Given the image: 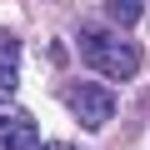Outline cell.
<instances>
[{"mask_svg":"<svg viewBox=\"0 0 150 150\" xmlns=\"http://www.w3.org/2000/svg\"><path fill=\"white\" fill-rule=\"evenodd\" d=\"M20 85V45L15 35H0V105H5Z\"/></svg>","mask_w":150,"mask_h":150,"instance_id":"4","label":"cell"},{"mask_svg":"<svg viewBox=\"0 0 150 150\" xmlns=\"http://www.w3.org/2000/svg\"><path fill=\"white\" fill-rule=\"evenodd\" d=\"M60 100L70 105V115L80 120L85 130H105V125L115 120V95H110V85H100V80H65V85H60Z\"/></svg>","mask_w":150,"mask_h":150,"instance_id":"2","label":"cell"},{"mask_svg":"<svg viewBox=\"0 0 150 150\" xmlns=\"http://www.w3.org/2000/svg\"><path fill=\"white\" fill-rule=\"evenodd\" d=\"M105 15H110L115 25H135V20L145 15V0H105Z\"/></svg>","mask_w":150,"mask_h":150,"instance_id":"5","label":"cell"},{"mask_svg":"<svg viewBox=\"0 0 150 150\" xmlns=\"http://www.w3.org/2000/svg\"><path fill=\"white\" fill-rule=\"evenodd\" d=\"M0 150H40V125L30 110H0Z\"/></svg>","mask_w":150,"mask_h":150,"instance_id":"3","label":"cell"},{"mask_svg":"<svg viewBox=\"0 0 150 150\" xmlns=\"http://www.w3.org/2000/svg\"><path fill=\"white\" fill-rule=\"evenodd\" d=\"M40 150H75V145H65V140H45Z\"/></svg>","mask_w":150,"mask_h":150,"instance_id":"6","label":"cell"},{"mask_svg":"<svg viewBox=\"0 0 150 150\" xmlns=\"http://www.w3.org/2000/svg\"><path fill=\"white\" fill-rule=\"evenodd\" d=\"M75 45H80V60L95 75H105V80H130L140 70V45H130L125 35H115L105 25H80Z\"/></svg>","mask_w":150,"mask_h":150,"instance_id":"1","label":"cell"}]
</instances>
